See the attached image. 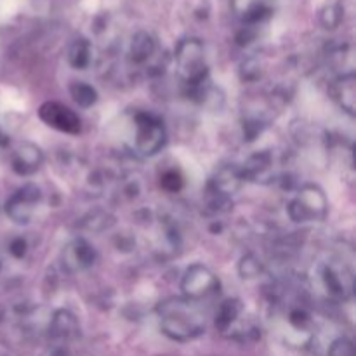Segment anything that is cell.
Masks as SVG:
<instances>
[{"mask_svg":"<svg viewBox=\"0 0 356 356\" xmlns=\"http://www.w3.org/2000/svg\"><path fill=\"white\" fill-rule=\"evenodd\" d=\"M160 329L174 341H191L205 330V313L197 301L167 298L156 306Z\"/></svg>","mask_w":356,"mask_h":356,"instance_id":"1","label":"cell"},{"mask_svg":"<svg viewBox=\"0 0 356 356\" xmlns=\"http://www.w3.org/2000/svg\"><path fill=\"white\" fill-rule=\"evenodd\" d=\"M176 68L188 87H197L209 80V65L205 59V47L198 38H183L177 44Z\"/></svg>","mask_w":356,"mask_h":356,"instance_id":"2","label":"cell"},{"mask_svg":"<svg viewBox=\"0 0 356 356\" xmlns=\"http://www.w3.org/2000/svg\"><path fill=\"white\" fill-rule=\"evenodd\" d=\"M329 200L325 193L316 184H305L299 188L296 197L289 202L287 214L291 221L306 225V222H320L327 218Z\"/></svg>","mask_w":356,"mask_h":356,"instance_id":"3","label":"cell"},{"mask_svg":"<svg viewBox=\"0 0 356 356\" xmlns=\"http://www.w3.org/2000/svg\"><path fill=\"white\" fill-rule=\"evenodd\" d=\"M136 138L134 148L141 156H153L165 146L167 131L159 117L139 111L134 118Z\"/></svg>","mask_w":356,"mask_h":356,"instance_id":"4","label":"cell"},{"mask_svg":"<svg viewBox=\"0 0 356 356\" xmlns=\"http://www.w3.org/2000/svg\"><path fill=\"white\" fill-rule=\"evenodd\" d=\"M323 292L334 301H348L353 296V271L341 261H327L318 268Z\"/></svg>","mask_w":356,"mask_h":356,"instance_id":"5","label":"cell"},{"mask_svg":"<svg viewBox=\"0 0 356 356\" xmlns=\"http://www.w3.org/2000/svg\"><path fill=\"white\" fill-rule=\"evenodd\" d=\"M219 278L216 277L214 271L211 268L204 266V264L197 263L186 268L181 278V291H183V298L190 299V301H202V299L212 298L218 294Z\"/></svg>","mask_w":356,"mask_h":356,"instance_id":"6","label":"cell"},{"mask_svg":"<svg viewBox=\"0 0 356 356\" xmlns=\"http://www.w3.org/2000/svg\"><path fill=\"white\" fill-rule=\"evenodd\" d=\"M42 191L37 184H24L14 191L6 202V214L17 225H26L33 218L35 209L40 204Z\"/></svg>","mask_w":356,"mask_h":356,"instance_id":"7","label":"cell"},{"mask_svg":"<svg viewBox=\"0 0 356 356\" xmlns=\"http://www.w3.org/2000/svg\"><path fill=\"white\" fill-rule=\"evenodd\" d=\"M38 118L44 122L47 127L56 129L65 134H79L82 131V122L80 117L72 110V108L65 106L58 101H45L38 108Z\"/></svg>","mask_w":356,"mask_h":356,"instance_id":"8","label":"cell"},{"mask_svg":"<svg viewBox=\"0 0 356 356\" xmlns=\"http://www.w3.org/2000/svg\"><path fill=\"white\" fill-rule=\"evenodd\" d=\"M97 261V252L86 238H75L61 252L63 270L68 273H80L92 268Z\"/></svg>","mask_w":356,"mask_h":356,"instance_id":"9","label":"cell"},{"mask_svg":"<svg viewBox=\"0 0 356 356\" xmlns=\"http://www.w3.org/2000/svg\"><path fill=\"white\" fill-rule=\"evenodd\" d=\"M44 163V153L33 143H19L17 148L13 152V159H10V167L14 172L21 177L33 176L38 172Z\"/></svg>","mask_w":356,"mask_h":356,"instance_id":"10","label":"cell"},{"mask_svg":"<svg viewBox=\"0 0 356 356\" xmlns=\"http://www.w3.org/2000/svg\"><path fill=\"white\" fill-rule=\"evenodd\" d=\"M243 183L245 181H243L242 172H240V165L228 163V165H222L221 169L216 170L211 183H209L207 193L218 195V197L229 198L232 200L233 195L242 188Z\"/></svg>","mask_w":356,"mask_h":356,"instance_id":"11","label":"cell"},{"mask_svg":"<svg viewBox=\"0 0 356 356\" xmlns=\"http://www.w3.org/2000/svg\"><path fill=\"white\" fill-rule=\"evenodd\" d=\"M232 7L247 26L264 23L273 14V0H232Z\"/></svg>","mask_w":356,"mask_h":356,"instance_id":"12","label":"cell"},{"mask_svg":"<svg viewBox=\"0 0 356 356\" xmlns=\"http://www.w3.org/2000/svg\"><path fill=\"white\" fill-rule=\"evenodd\" d=\"M49 336L56 343H70L80 336V323L76 316L68 309H58L49 323Z\"/></svg>","mask_w":356,"mask_h":356,"instance_id":"13","label":"cell"},{"mask_svg":"<svg viewBox=\"0 0 356 356\" xmlns=\"http://www.w3.org/2000/svg\"><path fill=\"white\" fill-rule=\"evenodd\" d=\"M330 96L332 99L353 117L356 110V76L355 73H343L330 83Z\"/></svg>","mask_w":356,"mask_h":356,"instance_id":"14","label":"cell"},{"mask_svg":"<svg viewBox=\"0 0 356 356\" xmlns=\"http://www.w3.org/2000/svg\"><path fill=\"white\" fill-rule=\"evenodd\" d=\"M240 172L243 181H266L273 172V155L268 149L254 153L243 162V165H240Z\"/></svg>","mask_w":356,"mask_h":356,"instance_id":"15","label":"cell"},{"mask_svg":"<svg viewBox=\"0 0 356 356\" xmlns=\"http://www.w3.org/2000/svg\"><path fill=\"white\" fill-rule=\"evenodd\" d=\"M243 315V305L240 299L229 298L219 305L218 312H216V327L221 330L222 334L229 332L235 329L240 322H242Z\"/></svg>","mask_w":356,"mask_h":356,"instance_id":"16","label":"cell"},{"mask_svg":"<svg viewBox=\"0 0 356 356\" xmlns=\"http://www.w3.org/2000/svg\"><path fill=\"white\" fill-rule=\"evenodd\" d=\"M156 51V40L148 31H138L129 45V59L134 65H145Z\"/></svg>","mask_w":356,"mask_h":356,"instance_id":"17","label":"cell"},{"mask_svg":"<svg viewBox=\"0 0 356 356\" xmlns=\"http://www.w3.org/2000/svg\"><path fill=\"white\" fill-rule=\"evenodd\" d=\"M66 59H68L70 66L75 70H86L92 61V45L87 38L79 37L68 45V52H66Z\"/></svg>","mask_w":356,"mask_h":356,"instance_id":"18","label":"cell"},{"mask_svg":"<svg viewBox=\"0 0 356 356\" xmlns=\"http://www.w3.org/2000/svg\"><path fill=\"white\" fill-rule=\"evenodd\" d=\"M70 96L79 104L80 108H90L97 101V90L90 83L86 82H72L70 83Z\"/></svg>","mask_w":356,"mask_h":356,"instance_id":"19","label":"cell"},{"mask_svg":"<svg viewBox=\"0 0 356 356\" xmlns=\"http://www.w3.org/2000/svg\"><path fill=\"white\" fill-rule=\"evenodd\" d=\"M344 9L341 3H329L320 10V23L325 30H336L343 23Z\"/></svg>","mask_w":356,"mask_h":356,"instance_id":"20","label":"cell"},{"mask_svg":"<svg viewBox=\"0 0 356 356\" xmlns=\"http://www.w3.org/2000/svg\"><path fill=\"white\" fill-rule=\"evenodd\" d=\"M261 271H263V264L254 254H247L240 259L238 273L242 275V278H256L259 277Z\"/></svg>","mask_w":356,"mask_h":356,"instance_id":"21","label":"cell"},{"mask_svg":"<svg viewBox=\"0 0 356 356\" xmlns=\"http://www.w3.org/2000/svg\"><path fill=\"white\" fill-rule=\"evenodd\" d=\"M183 176H181L179 170L176 169L165 170V172L162 174V177H160V186L165 191H169V193H177V191H181L183 190Z\"/></svg>","mask_w":356,"mask_h":356,"instance_id":"22","label":"cell"},{"mask_svg":"<svg viewBox=\"0 0 356 356\" xmlns=\"http://www.w3.org/2000/svg\"><path fill=\"white\" fill-rule=\"evenodd\" d=\"M329 356H356L355 344L346 337H339L330 344Z\"/></svg>","mask_w":356,"mask_h":356,"instance_id":"23","label":"cell"},{"mask_svg":"<svg viewBox=\"0 0 356 356\" xmlns=\"http://www.w3.org/2000/svg\"><path fill=\"white\" fill-rule=\"evenodd\" d=\"M242 76L245 80H256L261 79V63L257 58L247 59L242 65Z\"/></svg>","mask_w":356,"mask_h":356,"instance_id":"24","label":"cell"},{"mask_svg":"<svg viewBox=\"0 0 356 356\" xmlns=\"http://www.w3.org/2000/svg\"><path fill=\"white\" fill-rule=\"evenodd\" d=\"M9 252L10 256L16 257V259H23L28 252V242L23 238V236H16V238L10 240Z\"/></svg>","mask_w":356,"mask_h":356,"instance_id":"25","label":"cell"},{"mask_svg":"<svg viewBox=\"0 0 356 356\" xmlns=\"http://www.w3.org/2000/svg\"><path fill=\"white\" fill-rule=\"evenodd\" d=\"M254 37H256V33L250 30V26H247V28H243V30H240L238 33H236V42H238L240 45H247V44H250V42L254 40Z\"/></svg>","mask_w":356,"mask_h":356,"instance_id":"26","label":"cell"},{"mask_svg":"<svg viewBox=\"0 0 356 356\" xmlns=\"http://www.w3.org/2000/svg\"><path fill=\"white\" fill-rule=\"evenodd\" d=\"M47 356H73V353L65 346V344H58V346H54L49 351Z\"/></svg>","mask_w":356,"mask_h":356,"instance_id":"27","label":"cell"},{"mask_svg":"<svg viewBox=\"0 0 356 356\" xmlns=\"http://www.w3.org/2000/svg\"><path fill=\"white\" fill-rule=\"evenodd\" d=\"M7 145H9V136L0 129V148H6Z\"/></svg>","mask_w":356,"mask_h":356,"instance_id":"28","label":"cell"},{"mask_svg":"<svg viewBox=\"0 0 356 356\" xmlns=\"http://www.w3.org/2000/svg\"><path fill=\"white\" fill-rule=\"evenodd\" d=\"M0 268H2V257H0Z\"/></svg>","mask_w":356,"mask_h":356,"instance_id":"29","label":"cell"}]
</instances>
